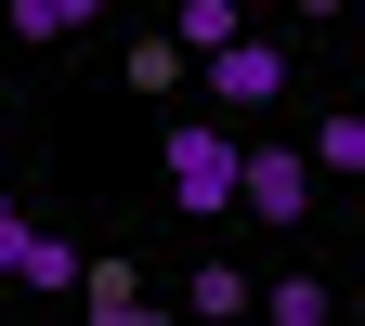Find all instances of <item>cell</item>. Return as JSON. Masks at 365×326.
<instances>
[{
  "label": "cell",
  "mask_w": 365,
  "mask_h": 326,
  "mask_svg": "<svg viewBox=\"0 0 365 326\" xmlns=\"http://www.w3.org/2000/svg\"><path fill=\"white\" fill-rule=\"evenodd\" d=\"M170 209H196V222L235 209V131H222V118H182L170 131Z\"/></svg>",
  "instance_id": "cell-1"
},
{
  "label": "cell",
  "mask_w": 365,
  "mask_h": 326,
  "mask_svg": "<svg viewBox=\"0 0 365 326\" xmlns=\"http://www.w3.org/2000/svg\"><path fill=\"white\" fill-rule=\"evenodd\" d=\"M235 209L313 222V157H300V144H235Z\"/></svg>",
  "instance_id": "cell-2"
},
{
  "label": "cell",
  "mask_w": 365,
  "mask_h": 326,
  "mask_svg": "<svg viewBox=\"0 0 365 326\" xmlns=\"http://www.w3.org/2000/svg\"><path fill=\"white\" fill-rule=\"evenodd\" d=\"M196 66H209V105H235V118H261L274 91H287V53H274L261 26H235V39H222V53H196Z\"/></svg>",
  "instance_id": "cell-3"
},
{
  "label": "cell",
  "mask_w": 365,
  "mask_h": 326,
  "mask_svg": "<svg viewBox=\"0 0 365 326\" xmlns=\"http://www.w3.org/2000/svg\"><path fill=\"white\" fill-rule=\"evenodd\" d=\"M0 287H78V248L53 222H26L14 196H0Z\"/></svg>",
  "instance_id": "cell-4"
},
{
  "label": "cell",
  "mask_w": 365,
  "mask_h": 326,
  "mask_svg": "<svg viewBox=\"0 0 365 326\" xmlns=\"http://www.w3.org/2000/svg\"><path fill=\"white\" fill-rule=\"evenodd\" d=\"M248 287H261L248 261H196V274H182V313H209V326H235V313H248Z\"/></svg>",
  "instance_id": "cell-5"
},
{
  "label": "cell",
  "mask_w": 365,
  "mask_h": 326,
  "mask_svg": "<svg viewBox=\"0 0 365 326\" xmlns=\"http://www.w3.org/2000/svg\"><path fill=\"white\" fill-rule=\"evenodd\" d=\"M78 300L105 313V326H130V313H144V274H130V261H91V248H78Z\"/></svg>",
  "instance_id": "cell-6"
},
{
  "label": "cell",
  "mask_w": 365,
  "mask_h": 326,
  "mask_svg": "<svg viewBox=\"0 0 365 326\" xmlns=\"http://www.w3.org/2000/svg\"><path fill=\"white\" fill-rule=\"evenodd\" d=\"M235 26H248V0H182V14H170V39H182V66H196V53H222Z\"/></svg>",
  "instance_id": "cell-7"
},
{
  "label": "cell",
  "mask_w": 365,
  "mask_h": 326,
  "mask_svg": "<svg viewBox=\"0 0 365 326\" xmlns=\"http://www.w3.org/2000/svg\"><path fill=\"white\" fill-rule=\"evenodd\" d=\"M248 313H274V326H327V274H274V287H248Z\"/></svg>",
  "instance_id": "cell-8"
},
{
  "label": "cell",
  "mask_w": 365,
  "mask_h": 326,
  "mask_svg": "<svg viewBox=\"0 0 365 326\" xmlns=\"http://www.w3.org/2000/svg\"><path fill=\"white\" fill-rule=\"evenodd\" d=\"M0 14H14V39H78L105 0H0Z\"/></svg>",
  "instance_id": "cell-9"
},
{
  "label": "cell",
  "mask_w": 365,
  "mask_h": 326,
  "mask_svg": "<svg viewBox=\"0 0 365 326\" xmlns=\"http://www.w3.org/2000/svg\"><path fill=\"white\" fill-rule=\"evenodd\" d=\"M300 157H313V170H365V118L339 105V118H327V131H313V144H300Z\"/></svg>",
  "instance_id": "cell-10"
},
{
  "label": "cell",
  "mask_w": 365,
  "mask_h": 326,
  "mask_svg": "<svg viewBox=\"0 0 365 326\" xmlns=\"http://www.w3.org/2000/svg\"><path fill=\"white\" fill-rule=\"evenodd\" d=\"M248 14H339V0H248Z\"/></svg>",
  "instance_id": "cell-11"
}]
</instances>
